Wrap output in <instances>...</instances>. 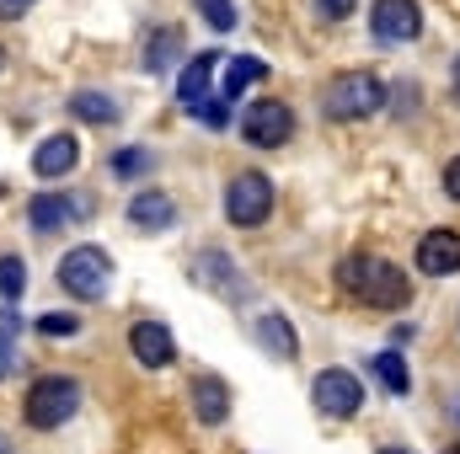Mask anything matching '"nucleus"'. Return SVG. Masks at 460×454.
Returning <instances> with one entry per match:
<instances>
[{
    "instance_id": "nucleus-1",
    "label": "nucleus",
    "mask_w": 460,
    "mask_h": 454,
    "mask_svg": "<svg viewBox=\"0 0 460 454\" xmlns=\"http://www.w3.org/2000/svg\"><path fill=\"white\" fill-rule=\"evenodd\" d=\"M338 284L369 310H402L412 300V278L385 257H348L338 267Z\"/></svg>"
},
{
    "instance_id": "nucleus-2",
    "label": "nucleus",
    "mask_w": 460,
    "mask_h": 454,
    "mask_svg": "<svg viewBox=\"0 0 460 454\" xmlns=\"http://www.w3.org/2000/svg\"><path fill=\"white\" fill-rule=\"evenodd\" d=\"M322 108H327V118H343V123L348 118H369L385 108V86H380L375 70H343V75L327 81Z\"/></svg>"
},
{
    "instance_id": "nucleus-3",
    "label": "nucleus",
    "mask_w": 460,
    "mask_h": 454,
    "mask_svg": "<svg viewBox=\"0 0 460 454\" xmlns=\"http://www.w3.org/2000/svg\"><path fill=\"white\" fill-rule=\"evenodd\" d=\"M27 423L32 428H43V433H54V428H65L75 412H81V385L75 380H65V374H49V380H38L32 390H27Z\"/></svg>"
},
{
    "instance_id": "nucleus-4",
    "label": "nucleus",
    "mask_w": 460,
    "mask_h": 454,
    "mask_svg": "<svg viewBox=\"0 0 460 454\" xmlns=\"http://www.w3.org/2000/svg\"><path fill=\"white\" fill-rule=\"evenodd\" d=\"M59 284L75 294V300H102L108 294V284H113V257L102 251V246H75L65 262H59Z\"/></svg>"
},
{
    "instance_id": "nucleus-5",
    "label": "nucleus",
    "mask_w": 460,
    "mask_h": 454,
    "mask_svg": "<svg viewBox=\"0 0 460 454\" xmlns=\"http://www.w3.org/2000/svg\"><path fill=\"white\" fill-rule=\"evenodd\" d=\"M273 214V182L262 177V171H241V177H230L226 188V220L241 230L262 225Z\"/></svg>"
},
{
    "instance_id": "nucleus-6",
    "label": "nucleus",
    "mask_w": 460,
    "mask_h": 454,
    "mask_svg": "<svg viewBox=\"0 0 460 454\" xmlns=\"http://www.w3.org/2000/svg\"><path fill=\"white\" fill-rule=\"evenodd\" d=\"M295 134V113L284 108V102H252V108H241V139L246 144H257V150H279L284 139Z\"/></svg>"
},
{
    "instance_id": "nucleus-7",
    "label": "nucleus",
    "mask_w": 460,
    "mask_h": 454,
    "mask_svg": "<svg viewBox=\"0 0 460 454\" xmlns=\"http://www.w3.org/2000/svg\"><path fill=\"white\" fill-rule=\"evenodd\" d=\"M311 401H316V412L348 423V417H358V406H364V385H358V374H348V369H327V374H316Z\"/></svg>"
},
{
    "instance_id": "nucleus-8",
    "label": "nucleus",
    "mask_w": 460,
    "mask_h": 454,
    "mask_svg": "<svg viewBox=\"0 0 460 454\" xmlns=\"http://www.w3.org/2000/svg\"><path fill=\"white\" fill-rule=\"evenodd\" d=\"M369 27L380 43H412L423 32V11H418V0H375Z\"/></svg>"
},
{
    "instance_id": "nucleus-9",
    "label": "nucleus",
    "mask_w": 460,
    "mask_h": 454,
    "mask_svg": "<svg viewBox=\"0 0 460 454\" xmlns=\"http://www.w3.org/2000/svg\"><path fill=\"white\" fill-rule=\"evenodd\" d=\"M128 353H134L145 369H166V363L177 358L172 327H166V321H139V327H128Z\"/></svg>"
},
{
    "instance_id": "nucleus-10",
    "label": "nucleus",
    "mask_w": 460,
    "mask_h": 454,
    "mask_svg": "<svg viewBox=\"0 0 460 454\" xmlns=\"http://www.w3.org/2000/svg\"><path fill=\"white\" fill-rule=\"evenodd\" d=\"M418 273H429V278L460 273V230H429L418 240Z\"/></svg>"
},
{
    "instance_id": "nucleus-11",
    "label": "nucleus",
    "mask_w": 460,
    "mask_h": 454,
    "mask_svg": "<svg viewBox=\"0 0 460 454\" xmlns=\"http://www.w3.org/2000/svg\"><path fill=\"white\" fill-rule=\"evenodd\" d=\"M75 161H81L75 134H49V139L38 144V155H32V171L54 182V177H65V171H75Z\"/></svg>"
},
{
    "instance_id": "nucleus-12",
    "label": "nucleus",
    "mask_w": 460,
    "mask_h": 454,
    "mask_svg": "<svg viewBox=\"0 0 460 454\" xmlns=\"http://www.w3.org/2000/svg\"><path fill=\"white\" fill-rule=\"evenodd\" d=\"M193 412H199V423H209V428H220L230 417V385L220 374H199V380H193Z\"/></svg>"
},
{
    "instance_id": "nucleus-13",
    "label": "nucleus",
    "mask_w": 460,
    "mask_h": 454,
    "mask_svg": "<svg viewBox=\"0 0 460 454\" xmlns=\"http://www.w3.org/2000/svg\"><path fill=\"white\" fill-rule=\"evenodd\" d=\"M215 65H220V54H199V59L182 65V75H177V97H182L188 108L204 102V92H209V81H215Z\"/></svg>"
},
{
    "instance_id": "nucleus-14",
    "label": "nucleus",
    "mask_w": 460,
    "mask_h": 454,
    "mask_svg": "<svg viewBox=\"0 0 460 454\" xmlns=\"http://www.w3.org/2000/svg\"><path fill=\"white\" fill-rule=\"evenodd\" d=\"M193 278H199V284H209V278H220V284H215V294H226V300H241V294H246V284H241V273L230 267V262L220 257V251H209V257H199V262H193Z\"/></svg>"
},
{
    "instance_id": "nucleus-15",
    "label": "nucleus",
    "mask_w": 460,
    "mask_h": 454,
    "mask_svg": "<svg viewBox=\"0 0 460 454\" xmlns=\"http://www.w3.org/2000/svg\"><path fill=\"white\" fill-rule=\"evenodd\" d=\"M128 220L139 230H166L172 220H177V204L166 198V193H139L134 204H128Z\"/></svg>"
},
{
    "instance_id": "nucleus-16",
    "label": "nucleus",
    "mask_w": 460,
    "mask_h": 454,
    "mask_svg": "<svg viewBox=\"0 0 460 454\" xmlns=\"http://www.w3.org/2000/svg\"><path fill=\"white\" fill-rule=\"evenodd\" d=\"M257 337H262V347H268L273 358H295V353H300V337H295V327H289L284 316H262V321H257Z\"/></svg>"
},
{
    "instance_id": "nucleus-17",
    "label": "nucleus",
    "mask_w": 460,
    "mask_h": 454,
    "mask_svg": "<svg viewBox=\"0 0 460 454\" xmlns=\"http://www.w3.org/2000/svg\"><path fill=\"white\" fill-rule=\"evenodd\" d=\"M369 369H375V380H380L391 396H407V390H412V374H407V363H402V353H396V347L375 353V363H369Z\"/></svg>"
},
{
    "instance_id": "nucleus-18",
    "label": "nucleus",
    "mask_w": 460,
    "mask_h": 454,
    "mask_svg": "<svg viewBox=\"0 0 460 454\" xmlns=\"http://www.w3.org/2000/svg\"><path fill=\"white\" fill-rule=\"evenodd\" d=\"M262 75H268V65H262V59H252V54H235V59H226V97L252 92Z\"/></svg>"
},
{
    "instance_id": "nucleus-19",
    "label": "nucleus",
    "mask_w": 460,
    "mask_h": 454,
    "mask_svg": "<svg viewBox=\"0 0 460 454\" xmlns=\"http://www.w3.org/2000/svg\"><path fill=\"white\" fill-rule=\"evenodd\" d=\"M70 113L86 118V123H113L118 102L113 97H102V92H75V97H70Z\"/></svg>"
},
{
    "instance_id": "nucleus-20",
    "label": "nucleus",
    "mask_w": 460,
    "mask_h": 454,
    "mask_svg": "<svg viewBox=\"0 0 460 454\" xmlns=\"http://www.w3.org/2000/svg\"><path fill=\"white\" fill-rule=\"evenodd\" d=\"M32 230H59L70 220V198H59V193H43V198H32Z\"/></svg>"
},
{
    "instance_id": "nucleus-21",
    "label": "nucleus",
    "mask_w": 460,
    "mask_h": 454,
    "mask_svg": "<svg viewBox=\"0 0 460 454\" xmlns=\"http://www.w3.org/2000/svg\"><path fill=\"white\" fill-rule=\"evenodd\" d=\"M27 289V267L22 257H0V300H16Z\"/></svg>"
},
{
    "instance_id": "nucleus-22",
    "label": "nucleus",
    "mask_w": 460,
    "mask_h": 454,
    "mask_svg": "<svg viewBox=\"0 0 460 454\" xmlns=\"http://www.w3.org/2000/svg\"><path fill=\"white\" fill-rule=\"evenodd\" d=\"M16 332H22V321L16 316H0V380L16 369Z\"/></svg>"
},
{
    "instance_id": "nucleus-23",
    "label": "nucleus",
    "mask_w": 460,
    "mask_h": 454,
    "mask_svg": "<svg viewBox=\"0 0 460 454\" xmlns=\"http://www.w3.org/2000/svg\"><path fill=\"white\" fill-rule=\"evenodd\" d=\"M177 54H182V38H177V32H161V38L145 48V65H150V70H161V65H172Z\"/></svg>"
},
{
    "instance_id": "nucleus-24",
    "label": "nucleus",
    "mask_w": 460,
    "mask_h": 454,
    "mask_svg": "<svg viewBox=\"0 0 460 454\" xmlns=\"http://www.w3.org/2000/svg\"><path fill=\"white\" fill-rule=\"evenodd\" d=\"M113 171H118V177H139V171H150V150H145V144L118 150V155H113Z\"/></svg>"
},
{
    "instance_id": "nucleus-25",
    "label": "nucleus",
    "mask_w": 460,
    "mask_h": 454,
    "mask_svg": "<svg viewBox=\"0 0 460 454\" xmlns=\"http://www.w3.org/2000/svg\"><path fill=\"white\" fill-rule=\"evenodd\" d=\"M38 332H43V337H75V332H81V321H75V316H65V310H43V316H38Z\"/></svg>"
},
{
    "instance_id": "nucleus-26",
    "label": "nucleus",
    "mask_w": 460,
    "mask_h": 454,
    "mask_svg": "<svg viewBox=\"0 0 460 454\" xmlns=\"http://www.w3.org/2000/svg\"><path fill=\"white\" fill-rule=\"evenodd\" d=\"M199 11H204V22H209L215 32H230V27H235V5H230V0H199Z\"/></svg>"
},
{
    "instance_id": "nucleus-27",
    "label": "nucleus",
    "mask_w": 460,
    "mask_h": 454,
    "mask_svg": "<svg viewBox=\"0 0 460 454\" xmlns=\"http://www.w3.org/2000/svg\"><path fill=\"white\" fill-rule=\"evenodd\" d=\"M353 5H358V0H316V11H322L327 22H343V16H353Z\"/></svg>"
},
{
    "instance_id": "nucleus-28",
    "label": "nucleus",
    "mask_w": 460,
    "mask_h": 454,
    "mask_svg": "<svg viewBox=\"0 0 460 454\" xmlns=\"http://www.w3.org/2000/svg\"><path fill=\"white\" fill-rule=\"evenodd\" d=\"M199 118L209 123V128H226L230 113H226V102H199Z\"/></svg>"
},
{
    "instance_id": "nucleus-29",
    "label": "nucleus",
    "mask_w": 460,
    "mask_h": 454,
    "mask_svg": "<svg viewBox=\"0 0 460 454\" xmlns=\"http://www.w3.org/2000/svg\"><path fill=\"white\" fill-rule=\"evenodd\" d=\"M445 193H450V198H460V155L445 166Z\"/></svg>"
},
{
    "instance_id": "nucleus-30",
    "label": "nucleus",
    "mask_w": 460,
    "mask_h": 454,
    "mask_svg": "<svg viewBox=\"0 0 460 454\" xmlns=\"http://www.w3.org/2000/svg\"><path fill=\"white\" fill-rule=\"evenodd\" d=\"M27 5H38V0H0V16H27Z\"/></svg>"
},
{
    "instance_id": "nucleus-31",
    "label": "nucleus",
    "mask_w": 460,
    "mask_h": 454,
    "mask_svg": "<svg viewBox=\"0 0 460 454\" xmlns=\"http://www.w3.org/2000/svg\"><path fill=\"white\" fill-rule=\"evenodd\" d=\"M450 92H456V102H460V54H456V75H450Z\"/></svg>"
},
{
    "instance_id": "nucleus-32",
    "label": "nucleus",
    "mask_w": 460,
    "mask_h": 454,
    "mask_svg": "<svg viewBox=\"0 0 460 454\" xmlns=\"http://www.w3.org/2000/svg\"><path fill=\"white\" fill-rule=\"evenodd\" d=\"M450 417L460 423V396H450Z\"/></svg>"
},
{
    "instance_id": "nucleus-33",
    "label": "nucleus",
    "mask_w": 460,
    "mask_h": 454,
    "mask_svg": "<svg viewBox=\"0 0 460 454\" xmlns=\"http://www.w3.org/2000/svg\"><path fill=\"white\" fill-rule=\"evenodd\" d=\"M380 454H412V450H402V444H385V450H380Z\"/></svg>"
},
{
    "instance_id": "nucleus-34",
    "label": "nucleus",
    "mask_w": 460,
    "mask_h": 454,
    "mask_svg": "<svg viewBox=\"0 0 460 454\" xmlns=\"http://www.w3.org/2000/svg\"><path fill=\"white\" fill-rule=\"evenodd\" d=\"M0 454H11V444H5V439H0Z\"/></svg>"
},
{
    "instance_id": "nucleus-35",
    "label": "nucleus",
    "mask_w": 460,
    "mask_h": 454,
    "mask_svg": "<svg viewBox=\"0 0 460 454\" xmlns=\"http://www.w3.org/2000/svg\"><path fill=\"white\" fill-rule=\"evenodd\" d=\"M445 454H460V444H450V450H445Z\"/></svg>"
}]
</instances>
